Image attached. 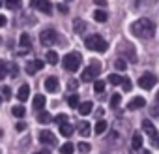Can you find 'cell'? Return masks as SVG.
Masks as SVG:
<instances>
[{
	"instance_id": "obj_1",
	"label": "cell",
	"mask_w": 159,
	"mask_h": 154,
	"mask_svg": "<svg viewBox=\"0 0 159 154\" xmlns=\"http://www.w3.org/2000/svg\"><path fill=\"white\" fill-rule=\"evenodd\" d=\"M131 32H133L137 38L148 40V38H152V36L155 34V23L150 21V19H146V17H142V19H139V21H135V23L131 25Z\"/></svg>"
},
{
	"instance_id": "obj_2",
	"label": "cell",
	"mask_w": 159,
	"mask_h": 154,
	"mask_svg": "<svg viewBox=\"0 0 159 154\" xmlns=\"http://www.w3.org/2000/svg\"><path fill=\"white\" fill-rule=\"evenodd\" d=\"M84 47H86L88 51L105 53V51H107V41L103 40V36H99V34H92V36H86V40H84Z\"/></svg>"
},
{
	"instance_id": "obj_3",
	"label": "cell",
	"mask_w": 159,
	"mask_h": 154,
	"mask_svg": "<svg viewBox=\"0 0 159 154\" xmlns=\"http://www.w3.org/2000/svg\"><path fill=\"white\" fill-rule=\"evenodd\" d=\"M81 62H83V56L79 55V53H67L62 58V66L67 71H77L79 68H81Z\"/></svg>"
},
{
	"instance_id": "obj_4",
	"label": "cell",
	"mask_w": 159,
	"mask_h": 154,
	"mask_svg": "<svg viewBox=\"0 0 159 154\" xmlns=\"http://www.w3.org/2000/svg\"><path fill=\"white\" fill-rule=\"evenodd\" d=\"M39 41H41L43 47H51V45H54V43L58 41V32L52 30V28H45V30L39 34Z\"/></svg>"
},
{
	"instance_id": "obj_5",
	"label": "cell",
	"mask_w": 159,
	"mask_h": 154,
	"mask_svg": "<svg viewBox=\"0 0 159 154\" xmlns=\"http://www.w3.org/2000/svg\"><path fill=\"white\" fill-rule=\"evenodd\" d=\"M99 73H101V64H99L98 60H94V62H90V66L83 71V81H92V79H96Z\"/></svg>"
},
{
	"instance_id": "obj_6",
	"label": "cell",
	"mask_w": 159,
	"mask_h": 154,
	"mask_svg": "<svg viewBox=\"0 0 159 154\" xmlns=\"http://www.w3.org/2000/svg\"><path fill=\"white\" fill-rule=\"evenodd\" d=\"M30 6L36 8V10L41 12V13H47V15L52 12V4L49 2V0H30Z\"/></svg>"
},
{
	"instance_id": "obj_7",
	"label": "cell",
	"mask_w": 159,
	"mask_h": 154,
	"mask_svg": "<svg viewBox=\"0 0 159 154\" xmlns=\"http://www.w3.org/2000/svg\"><path fill=\"white\" fill-rule=\"evenodd\" d=\"M155 75H152V73H142L140 77H139V87L140 89H144V90H150L153 85H155Z\"/></svg>"
},
{
	"instance_id": "obj_8",
	"label": "cell",
	"mask_w": 159,
	"mask_h": 154,
	"mask_svg": "<svg viewBox=\"0 0 159 154\" xmlns=\"http://www.w3.org/2000/svg\"><path fill=\"white\" fill-rule=\"evenodd\" d=\"M39 141H41L43 145H51V147L56 145V137H54V133L49 132V130H41V132H39Z\"/></svg>"
},
{
	"instance_id": "obj_9",
	"label": "cell",
	"mask_w": 159,
	"mask_h": 154,
	"mask_svg": "<svg viewBox=\"0 0 159 154\" xmlns=\"http://www.w3.org/2000/svg\"><path fill=\"white\" fill-rule=\"evenodd\" d=\"M43 66H45L43 60H32V62L26 66V73H28V75H36L39 70H43Z\"/></svg>"
},
{
	"instance_id": "obj_10",
	"label": "cell",
	"mask_w": 159,
	"mask_h": 154,
	"mask_svg": "<svg viewBox=\"0 0 159 154\" xmlns=\"http://www.w3.org/2000/svg\"><path fill=\"white\" fill-rule=\"evenodd\" d=\"M146 105V100L142 98V96H137V98H133L129 103H127V109L129 111H135V109H140V107H144Z\"/></svg>"
},
{
	"instance_id": "obj_11",
	"label": "cell",
	"mask_w": 159,
	"mask_h": 154,
	"mask_svg": "<svg viewBox=\"0 0 159 154\" xmlns=\"http://www.w3.org/2000/svg\"><path fill=\"white\" fill-rule=\"evenodd\" d=\"M43 87L47 89V92H56L58 90V79H56V77H47Z\"/></svg>"
},
{
	"instance_id": "obj_12",
	"label": "cell",
	"mask_w": 159,
	"mask_h": 154,
	"mask_svg": "<svg viewBox=\"0 0 159 154\" xmlns=\"http://www.w3.org/2000/svg\"><path fill=\"white\" fill-rule=\"evenodd\" d=\"M32 107H34L36 111H41V109L45 107V96H41V94L34 96V100H32Z\"/></svg>"
},
{
	"instance_id": "obj_13",
	"label": "cell",
	"mask_w": 159,
	"mask_h": 154,
	"mask_svg": "<svg viewBox=\"0 0 159 154\" xmlns=\"http://www.w3.org/2000/svg\"><path fill=\"white\" fill-rule=\"evenodd\" d=\"M131 148H133V150L142 148V135H140L139 132H135V133H133V137H131Z\"/></svg>"
},
{
	"instance_id": "obj_14",
	"label": "cell",
	"mask_w": 159,
	"mask_h": 154,
	"mask_svg": "<svg viewBox=\"0 0 159 154\" xmlns=\"http://www.w3.org/2000/svg\"><path fill=\"white\" fill-rule=\"evenodd\" d=\"M28 96H30V87H28V85H23V87L19 89V92H17V98H19L21 102H26Z\"/></svg>"
},
{
	"instance_id": "obj_15",
	"label": "cell",
	"mask_w": 159,
	"mask_h": 154,
	"mask_svg": "<svg viewBox=\"0 0 159 154\" xmlns=\"http://www.w3.org/2000/svg\"><path fill=\"white\" fill-rule=\"evenodd\" d=\"M75 132V128L71 126V124H67V122H64V124H60V133L64 135V137H69L71 133Z\"/></svg>"
},
{
	"instance_id": "obj_16",
	"label": "cell",
	"mask_w": 159,
	"mask_h": 154,
	"mask_svg": "<svg viewBox=\"0 0 159 154\" xmlns=\"http://www.w3.org/2000/svg\"><path fill=\"white\" fill-rule=\"evenodd\" d=\"M79 113H81V115H90V113H92V102H83V103H79Z\"/></svg>"
},
{
	"instance_id": "obj_17",
	"label": "cell",
	"mask_w": 159,
	"mask_h": 154,
	"mask_svg": "<svg viewBox=\"0 0 159 154\" xmlns=\"http://www.w3.org/2000/svg\"><path fill=\"white\" fill-rule=\"evenodd\" d=\"M19 45H21L23 49H28V47L32 45V38H30L28 34H21V38H19Z\"/></svg>"
},
{
	"instance_id": "obj_18",
	"label": "cell",
	"mask_w": 159,
	"mask_h": 154,
	"mask_svg": "<svg viewBox=\"0 0 159 154\" xmlns=\"http://www.w3.org/2000/svg\"><path fill=\"white\" fill-rule=\"evenodd\" d=\"M79 133H81L83 137H88L90 135V124L88 122H81L79 124Z\"/></svg>"
},
{
	"instance_id": "obj_19",
	"label": "cell",
	"mask_w": 159,
	"mask_h": 154,
	"mask_svg": "<svg viewBox=\"0 0 159 154\" xmlns=\"http://www.w3.org/2000/svg\"><path fill=\"white\" fill-rule=\"evenodd\" d=\"M94 19H96L98 23H105V21H107V12H103V10H96V12H94Z\"/></svg>"
},
{
	"instance_id": "obj_20",
	"label": "cell",
	"mask_w": 159,
	"mask_h": 154,
	"mask_svg": "<svg viewBox=\"0 0 159 154\" xmlns=\"http://www.w3.org/2000/svg\"><path fill=\"white\" fill-rule=\"evenodd\" d=\"M38 120H39L41 124H49V122L52 120V117H51V113H47V111H41V113L38 115Z\"/></svg>"
},
{
	"instance_id": "obj_21",
	"label": "cell",
	"mask_w": 159,
	"mask_h": 154,
	"mask_svg": "<svg viewBox=\"0 0 159 154\" xmlns=\"http://www.w3.org/2000/svg\"><path fill=\"white\" fill-rule=\"evenodd\" d=\"M107 128H109V124H107L105 120H98V124H96V128H94V130H96V133H99V135H101V133H105V132H107Z\"/></svg>"
},
{
	"instance_id": "obj_22",
	"label": "cell",
	"mask_w": 159,
	"mask_h": 154,
	"mask_svg": "<svg viewBox=\"0 0 159 154\" xmlns=\"http://www.w3.org/2000/svg\"><path fill=\"white\" fill-rule=\"evenodd\" d=\"M142 128H144V132H146L148 135H153V133H155V128H153L152 120H142Z\"/></svg>"
},
{
	"instance_id": "obj_23",
	"label": "cell",
	"mask_w": 159,
	"mask_h": 154,
	"mask_svg": "<svg viewBox=\"0 0 159 154\" xmlns=\"http://www.w3.org/2000/svg\"><path fill=\"white\" fill-rule=\"evenodd\" d=\"M73 28H75V32L83 34V32L86 30V23H84V21H81V19H77V21H75V25H73Z\"/></svg>"
},
{
	"instance_id": "obj_24",
	"label": "cell",
	"mask_w": 159,
	"mask_h": 154,
	"mask_svg": "<svg viewBox=\"0 0 159 154\" xmlns=\"http://www.w3.org/2000/svg\"><path fill=\"white\" fill-rule=\"evenodd\" d=\"M73 150H75V147H73V143H69V141L60 147V152H62V154H73Z\"/></svg>"
},
{
	"instance_id": "obj_25",
	"label": "cell",
	"mask_w": 159,
	"mask_h": 154,
	"mask_svg": "<svg viewBox=\"0 0 159 154\" xmlns=\"http://www.w3.org/2000/svg\"><path fill=\"white\" fill-rule=\"evenodd\" d=\"M79 103H81V102H79V96H77V94H71V96L67 98V105H69L71 109L79 107Z\"/></svg>"
},
{
	"instance_id": "obj_26",
	"label": "cell",
	"mask_w": 159,
	"mask_h": 154,
	"mask_svg": "<svg viewBox=\"0 0 159 154\" xmlns=\"http://www.w3.org/2000/svg\"><path fill=\"white\" fill-rule=\"evenodd\" d=\"M11 113H13V117H17V118H23L26 111H25V107H23V105H15V107L11 109Z\"/></svg>"
},
{
	"instance_id": "obj_27",
	"label": "cell",
	"mask_w": 159,
	"mask_h": 154,
	"mask_svg": "<svg viewBox=\"0 0 159 154\" xmlns=\"http://www.w3.org/2000/svg\"><path fill=\"white\" fill-rule=\"evenodd\" d=\"M4 4H6L10 10H19V8H21V0H4Z\"/></svg>"
},
{
	"instance_id": "obj_28",
	"label": "cell",
	"mask_w": 159,
	"mask_h": 154,
	"mask_svg": "<svg viewBox=\"0 0 159 154\" xmlns=\"http://www.w3.org/2000/svg\"><path fill=\"white\" fill-rule=\"evenodd\" d=\"M47 62L49 64H56L58 62V53L56 51H47Z\"/></svg>"
},
{
	"instance_id": "obj_29",
	"label": "cell",
	"mask_w": 159,
	"mask_h": 154,
	"mask_svg": "<svg viewBox=\"0 0 159 154\" xmlns=\"http://www.w3.org/2000/svg\"><path fill=\"white\" fill-rule=\"evenodd\" d=\"M120 102H122V94H112L111 96V107L112 109H116L120 105Z\"/></svg>"
},
{
	"instance_id": "obj_30",
	"label": "cell",
	"mask_w": 159,
	"mask_h": 154,
	"mask_svg": "<svg viewBox=\"0 0 159 154\" xmlns=\"http://www.w3.org/2000/svg\"><path fill=\"white\" fill-rule=\"evenodd\" d=\"M114 68H116L118 71H125V70H127V64H125L124 58H118V60L114 62Z\"/></svg>"
},
{
	"instance_id": "obj_31",
	"label": "cell",
	"mask_w": 159,
	"mask_h": 154,
	"mask_svg": "<svg viewBox=\"0 0 159 154\" xmlns=\"http://www.w3.org/2000/svg\"><path fill=\"white\" fill-rule=\"evenodd\" d=\"M4 96V100H10L11 98V89L10 87H0V98Z\"/></svg>"
},
{
	"instance_id": "obj_32",
	"label": "cell",
	"mask_w": 159,
	"mask_h": 154,
	"mask_svg": "<svg viewBox=\"0 0 159 154\" xmlns=\"http://www.w3.org/2000/svg\"><path fill=\"white\" fill-rule=\"evenodd\" d=\"M122 89H124L125 92H129V90L133 89V83H131L129 77H124V79H122Z\"/></svg>"
},
{
	"instance_id": "obj_33",
	"label": "cell",
	"mask_w": 159,
	"mask_h": 154,
	"mask_svg": "<svg viewBox=\"0 0 159 154\" xmlns=\"http://www.w3.org/2000/svg\"><path fill=\"white\" fill-rule=\"evenodd\" d=\"M94 90H96L98 94H101V92L105 90V81H94Z\"/></svg>"
},
{
	"instance_id": "obj_34",
	"label": "cell",
	"mask_w": 159,
	"mask_h": 154,
	"mask_svg": "<svg viewBox=\"0 0 159 154\" xmlns=\"http://www.w3.org/2000/svg\"><path fill=\"white\" fill-rule=\"evenodd\" d=\"M6 73H8V64L0 60V81H2L4 77H6Z\"/></svg>"
},
{
	"instance_id": "obj_35",
	"label": "cell",
	"mask_w": 159,
	"mask_h": 154,
	"mask_svg": "<svg viewBox=\"0 0 159 154\" xmlns=\"http://www.w3.org/2000/svg\"><path fill=\"white\" fill-rule=\"evenodd\" d=\"M109 83H111V85H120V83H122V77L116 75V73H112V75H109Z\"/></svg>"
},
{
	"instance_id": "obj_36",
	"label": "cell",
	"mask_w": 159,
	"mask_h": 154,
	"mask_svg": "<svg viewBox=\"0 0 159 154\" xmlns=\"http://www.w3.org/2000/svg\"><path fill=\"white\" fill-rule=\"evenodd\" d=\"M8 71L11 73V77H17V75H19V68H17L15 64H8Z\"/></svg>"
},
{
	"instance_id": "obj_37",
	"label": "cell",
	"mask_w": 159,
	"mask_h": 154,
	"mask_svg": "<svg viewBox=\"0 0 159 154\" xmlns=\"http://www.w3.org/2000/svg\"><path fill=\"white\" fill-rule=\"evenodd\" d=\"M54 122H56V124H64V122H67V115H64V113L56 115V117H54Z\"/></svg>"
},
{
	"instance_id": "obj_38",
	"label": "cell",
	"mask_w": 159,
	"mask_h": 154,
	"mask_svg": "<svg viewBox=\"0 0 159 154\" xmlns=\"http://www.w3.org/2000/svg\"><path fill=\"white\" fill-rule=\"evenodd\" d=\"M150 139H152V145H153L155 148H159V133L155 132L153 135H150Z\"/></svg>"
},
{
	"instance_id": "obj_39",
	"label": "cell",
	"mask_w": 159,
	"mask_h": 154,
	"mask_svg": "<svg viewBox=\"0 0 159 154\" xmlns=\"http://www.w3.org/2000/svg\"><path fill=\"white\" fill-rule=\"evenodd\" d=\"M79 150H81V152H84V154H86V152L90 150V145H88V143H79Z\"/></svg>"
},
{
	"instance_id": "obj_40",
	"label": "cell",
	"mask_w": 159,
	"mask_h": 154,
	"mask_svg": "<svg viewBox=\"0 0 159 154\" xmlns=\"http://www.w3.org/2000/svg\"><path fill=\"white\" fill-rule=\"evenodd\" d=\"M15 130H17V132H25V130H26V124H25V122H17V124H15Z\"/></svg>"
},
{
	"instance_id": "obj_41",
	"label": "cell",
	"mask_w": 159,
	"mask_h": 154,
	"mask_svg": "<svg viewBox=\"0 0 159 154\" xmlns=\"http://www.w3.org/2000/svg\"><path fill=\"white\" fill-rule=\"evenodd\" d=\"M56 8H58V12H60V13H67V12H69V8H67V6H64V4H58Z\"/></svg>"
},
{
	"instance_id": "obj_42",
	"label": "cell",
	"mask_w": 159,
	"mask_h": 154,
	"mask_svg": "<svg viewBox=\"0 0 159 154\" xmlns=\"http://www.w3.org/2000/svg\"><path fill=\"white\" fill-rule=\"evenodd\" d=\"M103 111H105L103 107H99V109H96V117H98L99 120H101V117H103Z\"/></svg>"
},
{
	"instance_id": "obj_43",
	"label": "cell",
	"mask_w": 159,
	"mask_h": 154,
	"mask_svg": "<svg viewBox=\"0 0 159 154\" xmlns=\"http://www.w3.org/2000/svg\"><path fill=\"white\" fill-rule=\"evenodd\" d=\"M67 87H69V89H71V90H73V89H77V87H79V85H77V83H75V79H71V81H69V83H67Z\"/></svg>"
},
{
	"instance_id": "obj_44",
	"label": "cell",
	"mask_w": 159,
	"mask_h": 154,
	"mask_svg": "<svg viewBox=\"0 0 159 154\" xmlns=\"http://www.w3.org/2000/svg\"><path fill=\"white\" fill-rule=\"evenodd\" d=\"M6 23H8V19L4 15H0V26H6Z\"/></svg>"
},
{
	"instance_id": "obj_45",
	"label": "cell",
	"mask_w": 159,
	"mask_h": 154,
	"mask_svg": "<svg viewBox=\"0 0 159 154\" xmlns=\"http://www.w3.org/2000/svg\"><path fill=\"white\" fill-rule=\"evenodd\" d=\"M152 115H153V117H159V107H153V109H152Z\"/></svg>"
},
{
	"instance_id": "obj_46",
	"label": "cell",
	"mask_w": 159,
	"mask_h": 154,
	"mask_svg": "<svg viewBox=\"0 0 159 154\" xmlns=\"http://www.w3.org/2000/svg\"><path fill=\"white\" fill-rule=\"evenodd\" d=\"M96 4H98V6H107L105 0H96Z\"/></svg>"
},
{
	"instance_id": "obj_47",
	"label": "cell",
	"mask_w": 159,
	"mask_h": 154,
	"mask_svg": "<svg viewBox=\"0 0 159 154\" xmlns=\"http://www.w3.org/2000/svg\"><path fill=\"white\" fill-rule=\"evenodd\" d=\"M36 154H51V152H47V150H41V152H36Z\"/></svg>"
},
{
	"instance_id": "obj_48",
	"label": "cell",
	"mask_w": 159,
	"mask_h": 154,
	"mask_svg": "<svg viewBox=\"0 0 159 154\" xmlns=\"http://www.w3.org/2000/svg\"><path fill=\"white\" fill-rule=\"evenodd\" d=\"M2 4H4V0H0V8H2Z\"/></svg>"
},
{
	"instance_id": "obj_49",
	"label": "cell",
	"mask_w": 159,
	"mask_h": 154,
	"mask_svg": "<svg viewBox=\"0 0 159 154\" xmlns=\"http://www.w3.org/2000/svg\"><path fill=\"white\" fill-rule=\"evenodd\" d=\"M157 100H159V92H157Z\"/></svg>"
},
{
	"instance_id": "obj_50",
	"label": "cell",
	"mask_w": 159,
	"mask_h": 154,
	"mask_svg": "<svg viewBox=\"0 0 159 154\" xmlns=\"http://www.w3.org/2000/svg\"><path fill=\"white\" fill-rule=\"evenodd\" d=\"M0 103H2V98H0Z\"/></svg>"
}]
</instances>
